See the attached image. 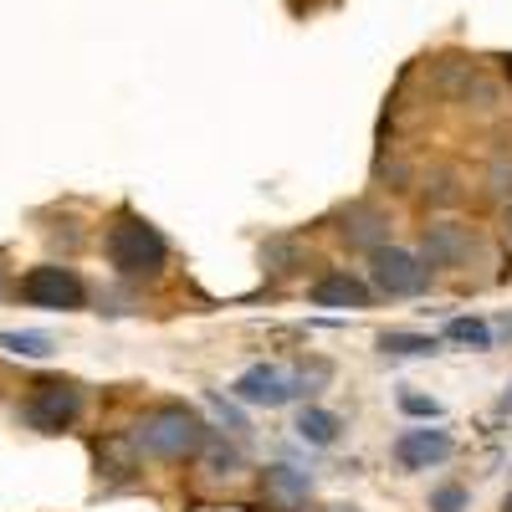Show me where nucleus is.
Returning a JSON list of instances; mask_svg holds the SVG:
<instances>
[{"label":"nucleus","mask_w":512,"mask_h":512,"mask_svg":"<svg viewBox=\"0 0 512 512\" xmlns=\"http://www.w3.org/2000/svg\"><path fill=\"white\" fill-rule=\"evenodd\" d=\"M139 446L159 461H190L205 451V420L185 405H164L139 425Z\"/></svg>","instance_id":"f257e3e1"},{"label":"nucleus","mask_w":512,"mask_h":512,"mask_svg":"<svg viewBox=\"0 0 512 512\" xmlns=\"http://www.w3.org/2000/svg\"><path fill=\"white\" fill-rule=\"evenodd\" d=\"M164 236L144 221V216H123L113 231H108V262L123 272V277H159L164 272Z\"/></svg>","instance_id":"f03ea898"},{"label":"nucleus","mask_w":512,"mask_h":512,"mask_svg":"<svg viewBox=\"0 0 512 512\" xmlns=\"http://www.w3.org/2000/svg\"><path fill=\"white\" fill-rule=\"evenodd\" d=\"M21 415H26L31 431L62 436L67 425H77V415H82V395H77V384H67V379H41L36 390L26 395Z\"/></svg>","instance_id":"7ed1b4c3"},{"label":"nucleus","mask_w":512,"mask_h":512,"mask_svg":"<svg viewBox=\"0 0 512 512\" xmlns=\"http://www.w3.org/2000/svg\"><path fill=\"white\" fill-rule=\"evenodd\" d=\"M313 379H328V369L323 374H313ZM308 374H297V369H282V364H256V369H246L231 390H236V400H246V405H287V400H297V395H308V384H313Z\"/></svg>","instance_id":"20e7f679"},{"label":"nucleus","mask_w":512,"mask_h":512,"mask_svg":"<svg viewBox=\"0 0 512 512\" xmlns=\"http://www.w3.org/2000/svg\"><path fill=\"white\" fill-rule=\"evenodd\" d=\"M21 297L31 308H52V313H77L82 303H88V287H82V277L72 267H31L21 277Z\"/></svg>","instance_id":"39448f33"},{"label":"nucleus","mask_w":512,"mask_h":512,"mask_svg":"<svg viewBox=\"0 0 512 512\" xmlns=\"http://www.w3.org/2000/svg\"><path fill=\"white\" fill-rule=\"evenodd\" d=\"M374 287L384 297H420L431 287V267L420 262L415 251H400V246H374Z\"/></svg>","instance_id":"423d86ee"},{"label":"nucleus","mask_w":512,"mask_h":512,"mask_svg":"<svg viewBox=\"0 0 512 512\" xmlns=\"http://www.w3.org/2000/svg\"><path fill=\"white\" fill-rule=\"evenodd\" d=\"M472 251H477V236L466 226H431L420 241V262L425 267H461Z\"/></svg>","instance_id":"0eeeda50"},{"label":"nucleus","mask_w":512,"mask_h":512,"mask_svg":"<svg viewBox=\"0 0 512 512\" xmlns=\"http://www.w3.org/2000/svg\"><path fill=\"white\" fill-rule=\"evenodd\" d=\"M451 451H456V441H451L446 431H431V425H420V431H405V436L395 441V461L410 466V472H425V466L446 461Z\"/></svg>","instance_id":"6e6552de"},{"label":"nucleus","mask_w":512,"mask_h":512,"mask_svg":"<svg viewBox=\"0 0 512 512\" xmlns=\"http://www.w3.org/2000/svg\"><path fill=\"white\" fill-rule=\"evenodd\" d=\"M262 487H267L272 512H303L308 507V477L292 472V466H272V472L262 477Z\"/></svg>","instance_id":"1a4fd4ad"},{"label":"nucleus","mask_w":512,"mask_h":512,"mask_svg":"<svg viewBox=\"0 0 512 512\" xmlns=\"http://www.w3.org/2000/svg\"><path fill=\"white\" fill-rule=\"evenodd\" d=\"M308 297H313V308H369V287L359 277H349V272L323 277Z\"/></svg>","instance_id":"9d476101"},{"label":"nucleus","mask_w":512,"mask_h":512,"mask_svg":"<svg viewBox=\"0 0 512 512\" xmlns=\"http://www.w3.org/2000/svg\"><path fill=\"white\" fill-rule=\"evenodd\" d=\"M344 236L354 246H369L374 251V246H384V236H390V221H384L374 205H354L349 216H344Z\"/></svg>","instance_id":"9b49d317"},{"label":"nucleus","mask_w":512,"mask_h":512,"mask_svg":"<svg viewBox=\"0 0 512 512\" xmlns=\"http://www.w3.org/2000/svg\"><path fill=\"white\" fill-rule=\"evenodd\" d=\"M297 436L313 441V446H333V436H338V415H328V410L308 405L303 415H297Z\"/></svg>","instance_id":"f8f14e48"},{"label":"nucleus","mask_w":512,"mask_h":512,"mask_svg":"<svg viewBox=\"0 0 512 512\" xmlns=\"http://www.w3.org/2000/svg\"><path fill=\"white\" fill-rule=\"evenodd\" d=\"M379 349L400 354V359H425V354H436V338H425V333H384Z\"/></svg>","instance_id":"ddd939ff"},{"label":"nucleus","mask_w":512,"mask_h":512,"mask_svg":"<svg viewBox=\"0 0 512 512\" xmlns=\"http://www.w3.org/2000/svg\"><path fill=\"white\" fill-rule=\"evenodd\" d=\"M0 349H11L21 359H47L52 354V338L47 333H0Z\"/></svg>","instance_id":"4468645a"},{"label":"nucleus","mask_w":512,"mask_h":512,"mask_svg":"<svg viewBox=\"0 0 512 512\" xmlns=\"http://www.w3.org/2000/svg\"><path fill=\"white\" fill-rule=\"evenodd\" d=\"M446 338H456V344H472V349H492V328L477 323V318H451V323H446Z\"/></svg>","instance_id":"2eb2a0df"},{"label":"nucleus","mask_w":512,"mask_h":512,"mask_svg":"<svg viewBox=\"0 0 512 512\" xmlns=\"http://www.w3.org/2000/svg\"><path fill=\"white\" fill-rule=\"evenodd\" d=\"M431 507H436V512H461V507H466V487H441V492L431 497Z\"/></svg>","instance_id":"dca6fc26"},{"label":"nucleus","mask_w":512,"mask_h":512,"mask_svg":"<svg viewBox=\"0 0 512 512\" xmlns=\"http://www.w3.org/2000/svg\"><path fill=\"white\" fill-rule=\"evenodd\" d=\"M400 405H405V410H410V415H431V420H436V415H441V405H436V400H420V395H405V400H400Z\"/></svg>","instance_id":"f3484780"},{"label":"nucleus","mask_w":512,"mask_h":512,"mask_svg":"<svg viewBox=\"0 0 512 512\" xmlns=\"http://www.w3.org/2000/svg\"><path fill=\"white\" fill-rule=\"evenodd\" d=\"M328 512H354V507H328Z\"/></svg>","instance_id":"a211bd4d"},{"label":"nucleus","mask_w":512,"mask_h":512,"mask_svg":"<svg viewBox=\"0 0 512 512\" xmlns=\"http://www.w3.org/2000/svg\"><path fill=\"white\" fill-rule=\"evenodd\" d=\"M502 512H512V497H507V502H502Z\"/></svg>","instance_id":"6ab92c4d"},{"label":"nucleus","mask_w":512,"mask_h":512,"mask_svg":"<svg viewBox=\"0 0 512 512\" xmlns=\"http://www.w3.org/2000/svg\"><path fill=\"white\" fill-rule=\"evenodd\" d=\"M507 236H512V216H507Z\"/></svg>","instance_id":"aec40b11"},{"label":"nucleus","mask_w":512,"mask_h":512,"mask_svg":"<svg viewBox=\"0 0 512 512\" xmlns=\"http://www.w3.org/2000/svg\"><path fill=\"white\" fill-rule=\"evenodd\" d=\"M507 72H512V57H507Z\"/></svg>","instance_id":"412c9836"}]
</instances>
